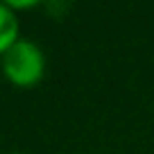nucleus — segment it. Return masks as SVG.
<instances>
[{"label":"nucleus","instance_id":"f03ea898","mask_svg":"<svg viewBox=\"0 0 154 154\" xmlns=\"http://www.w3.org/2000/svg\"><path fill=\"white\" fill-rule=\"evenodd\" d=\"M20 38V20L9 2H0V57Z\"/></svg>","mask_w":154,"mask_h":154},{"label":"nucleus","instance_id":"20e7f679","mask_svg":"<svg viewBox=\"0 0 154 154\" xmlns=\"http://www.w3.org/2000/svg\"><path fill=\"white\" fill-rule=\"evenodd\" d=\"M9 154H25V152H9Z\"/></svg>","mask_w":154,"mask_h":154},{"label":"nucleus","instance_id":"f257e3e1","mask_svg":"<svg viewBox=\"0 0 154 154\" xmlns=\"http://www.w3.org/2000/svg\"><path fill=\"white\" fill-rule=\"evenodd\" d=\"M45 52L41 45L29 41V38H18L2 57H0V68L2 75L11 86L29 88L36 86L45 75Z\"/></svg>","mask_w":154,"mask_h":154},{"label":"nucleus","instance_id":"7ed1b4c3","mask_svg":"<svg viewBox=\"0 0 154 154\" xmlns=\"http://www.w3.org/2000/svg\"><path fill=\"white\" fill-rule=\"evenodd\" d=\"M9 5H11V9L18 14V11H23V9H34V7H38V2H34V0H29V2H16V0H9Z\"/></svg>","mask_w":154,"mask_h":154}]
</instances>
